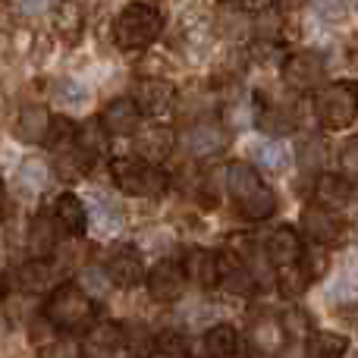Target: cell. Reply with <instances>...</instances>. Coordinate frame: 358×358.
<instances>
[{
    "mask_svg": "<svg viewBox=\"0 0 358 358\" xmlns=\"http://www.w3.org/2000/svg\"><path fill=\"white\" fill-rule=\"evenodd\" d=\"M41 321L60 336H85L101 321L98 299L79 280H63L44 296Z\"/></svg>",
    "mask_w": 358,
    "mask_h": 358,
    "instance_id": "cell-1",
    "label": "cell"
},
{
    "mask_svg": "<svg viewBox=\"0 0 358 358\" xmlns=\"http://www.w3.org/2000/svg\"><path fill=\"white\" fill-rule=\"evenodd\" d=\"M227 195L233 198L236 214L248 223L271 220L280 208L277 192L264 182L261 170L255 167L252 161H229L227 164Z\"/></svg>",
    "mask_w": 358,
    "mask_h": 358,
    "instance_id": "cell-2",
    "label": "cell"
},
{
    "mask_svg": "<svg viewBox=\"0 0 358 358\" xmlns=\"http://www.w3.org/2000/svg\"><path fill=\"white\" fill-rule=\"evenodd\" d=\"M164 35V13L151 0H129L113 16V44L120 50H148Z\"/></svg>",
    "mask_w": 358,
    "mask_h": 358,
    "instance_id": "cell-3",
    "label": "cell"
},
{
    "mask_svg": "<svg viewBox=\"0 0 358 358\" xmlns=\"http://www.w3.org/2000/svg\"><path fill=\"white\" fill-rule=\"evenodd\" d=\"M110 182L120 195L157 201L173 189V173L164 170V164H151L142 157H117L110 161Z\"/></svg>",
    "mask_w": 358,
    "mask_h": 358,
    "instance_id": "cell-4",
    "label": "cell"
},
{
    "mask_svg": "<svg viewBox=\"0 0 358 358\" xmlns=\"http://www.w3.org/2000/svg\"><path fill=\"white\" fill-rule=\"evenodd\" d=\"M315 120L324 132H343L358 120V82L334 79L315 92Z\"/></svg>",
    "mask_w": 358,
    "mask_h": 358,
    "instance_id": "cell-5",
    "label": "cell"
},
{
    "mask_svg": "<svg viewBox=\"0 0 358 358\" xmlns=\"http://www.w3.org/2000/svg\"><path fill=\"white\" fill-rule=\"evenodd\" d=\"M327 73H330L327 54L315 48H302V50H289L283 69H280V79H283L286 92L292 94H315L327 85Z\"/></svg>",
    "mask_w": 358,
    "mask_h": 358,
    "instance_id": "cell-6",
    "label": "cell"
},
{
    "mask_svg": "<svg viewBox=\"0 0 358 358\" xmlns=\"http://www.w3.org/2000/svg\"><path fill=\"white\" fill-rule=\"evenodd\" d=\"M101 271L110 277L117 289H138L148 283V261L145 252L132 242H113L104 255H101Z\"/></svg>",
    "mask_w": 358,
    "mask_h": 358,
    "instance_id": "cell-7",
    "label": "cell"
},
{
    "mask_svg": "<svg viewBox=\"0 0 358 358\" xmlns=\"http://www.w3.org/2000/svg\"><path fill=\"white\" fill-rule=\"evenodd\" d=\"M229 132L233 129H229L220 117L198 120V123L182 126V132H179V148L185 151L189 161H210V157H217L229 145Z\"/></svg>",
    "mask_w": 358,
    "mask_h": 358,
    "instance_id": "cell-8",
    "label": "cell"
},
{
    "mask_svg": "<svg viewBox=\"0 0 358 358\" xmlns=\"http://www.w3.org/2000/svg\"><path fill=\"white\" fill-rule=\"evenodd\" d=\"M245 343L255 355H264V358H277L286 352L289 346V330L283 324V315H273V311H255L245 324Z\"/></svg>",
    "mask_w": 358,
    "mask_h": 358,
    "instance_id": "cell-9",
    "label": "cell"
},
{
    "mask_svg": "<svg viewBox=\"0 0 358 358\" xmlns=\"http://www.w3.org/2000/svg\"><path fill=\"white\" fill-rule=\"evenodd\" d=\"M255 94V126L267 138H286L299 129V104L289 98H271L264 92Z\"/></svg>",
    "mask_w": 358,
    "mask_h": 358,
    "instance_id": "cell-10",
    "label": "cell"
},
{
    "mask_svg": "<svg viewBox=\"0 0 358 358\" xmlns=\"http://www.w3.org/2000/svg\"><path fill=\"white\" fill-rule=\"evenodd\" d=\"M299 229L302 236L311 242V245H327V248H336L343 239L349 236V223L343 220L340 210H327L321 204H305L302 217H299Z\"/></svg>",
    "mask_w": 358,
    "mask_h": 358,
    "instance_id": "cell-11",
    "label": "cell"
},
{
    "mask_svg": "<svg viewBox=\"0 0 358 358\" xmlns=\"http://www.w3.org/2000/svg\"><path fill=\"white\" fill-rule=\"evenodd\" d=\"M185 286H192V283H189V277H185L182 258H161V261H155V267L148 271L145 292H148V299L155 305H176V302H182Z\"/></svg>",
    "mask_w": 358,
    "mask_h": 358,
    "instance_id": "cell-12",
    "label": "cell"
},
{
    "mask_svg": "<svg viewBox=\"0 0 358 358\" xmlns=\"http://www.w3.org/2000/svg\"><path fill=\"white\" fill-rule=\"evenodd\" d=\"M305 242L308 239L302 236L299 227H292V223H280V227H273L271 233L264 236L261 252H264V261L273 267V273H277V271H283V267H292L305 258V252H308Z\"/></svg>",
    "mask_w": 358,
    "mask_h": 358,
    "instance_id": "cell-13",
    "label": "cell"
},
{
    "mask_svg": "<svg viewBox=\"0 0 358 358\" xmlns=\"http://www.w3.org/2000/svg\"><path fill=\"white\" fill-rule=\"evenodd\" d=\"M132 98H136L142 117L155 120V123H164L167 117H176L179 92L170 79H138Z\"/></svg>",
    "mask_w": 358,
    "mask_h": 358,
    "instance_id": "cell-14",
    "label": "cell"
},
{
    "mask_svg": "<svg viewBox=\"0 0 358 358\" xmlns=\"http://www.w3.org/2000/svg\"><path fill=\"white\" fill-rule=\"evenodd\" d=\"M54 110L48 104H38V101H29V104L19 107L16 120H13V138L22 145H35V148H44L54 132Z\"/></svg>",
    "mask_w": 358,
    "mask_h": 358,
    "instance_id": "cell-15",
    "label": "cell"
},
{
    "mask_svg": "<svg viewBox=\"0 0 358 358\" xmlns=\"http://www.w3.org/2000/svg\"><path fill=\"white\" fill-rule=\"evenodd\" d=\"M176 148H179V136L173 126H167V123H155V120H151L148 126H142V129L132 136V151H136V157L151 161V164H167Z\"/></svg>",
    "mask_w": 358,
    "mask_h": 358,
    "instance_id": "cell-16",
    "label": "cell"
},
{
    "mask_svg": "<svg viewBox=\"0 0 358 358\" xmlns=\"http://www.w3.org/2000/svg\"><path fill=\"white\" fill-rule=\"evenodd\" d=\"M182 267L198 292H214L220 286V252L208 245H189L182 252Z\"/></svg>",
    "mask_w": 358,
    "mask_h": 358,
    "instance_id": "cell-17",
    "label": "cell"
},
{
    "mask_svg": "<svg viewBox=\"0 0 358 358\" xmlns=\"http://www.w3.org/2000/svg\"><path fill=\"white\" fill-rule=\"evenodd\" d=\"M82 352L85 358H120L126 349V324L101 317L85 336H82Z\"/></svg>",
    "mask_w": 358,
    "mask_h": 358,
    "instance_id": "cell-18",
    "label": "cell"
},
{
    "mask_svg": "<svg viewBox=\"0 0 358 358\" xmlns=\"http://www.w3.org/2000/svg\"><path fill=\"white\" fill-rule=\"evenodd\" d=\"M255 283H258V277H255L252 264L239 252L223 245L220 248V286L217 289L233 299H248L255 292Z\"/></svg>",
    "mask_w": 358,
    "mask_h": 358,
    "instance_id": "cell-19",
    "label": "cell"
},
{
    "mask_svg": "<svg viewBox=\"0 0 358 358\" xmlns=\"http://www.w3.org/2000/svg\"><path fill=\"white\" fill-rule=\"evenodd\" d=\"M358 198V182L343 173H321L311 179V204H321L327 210H346Z\"/></svg>",
    "mask_w": 358,
    "mask_h": 358,
    "instance_id": "cell-20",
    "label": "cell"
},
{
    "mask_svg": "<svg viewBox=\"0 0 358 358\" xmlns=\"http://www.w3.org/2000/svg\"><path fill=\"white\" fill-rule=\"evenodd\" d=\"M57 271L60 267L50 258H29L16 271H6V277L16 280V289L25 296H48L57 283H63V280H57Z\"/></svg>",
    "mask_w": 358,
    "mask_h": 358,
    "instance_id": "cell-21",
    "label": "cell"
},
{
    "mask_svg": "<svg viewBox=\"0 0 358 358\" xmlns=\"http://www.w3.org/2000/svg\"><path fill=\"white\" fill-rule=\"evenodd\" d=\"M60 236L66 233L60 229L57 217L48 214V210H38L29 220V227H25V239H22L29 258H54V252L60 248Z\"/></svg>",
    "mask_w": 358,
    "mask_h": 358,
    "instance_id": "cell-22",
    "label": "cell"
},
{
    "mask_svg": "<svg viewBox=\"0 0 358 358\" xmlns=\"http://www.w3.org/2000/svg\"><path fill=\"white\" fill-rule=\"evenodd\" d=\"M50 214L57 217L60 229L69 236V239H82V236L92 229V210H88V201L76 192H60L54 198V208Z\"/></svg>",
    "mask_w": 358,
    "mask_h": 358,
    "instance_id": "cell-23",
    "label": "cell"
},
{
    "mask_svg": "<svg viewBox=\"0 0 358 358\" xmlns=\"http://www.w3.org/2000/svg\"><path fill=\"white\" fill-rule=\"evenodd\" d=\"M217 110H223V92H217L214 85H198L189 88V92L179 94V104H176V117L179 123H198V120H208L217 117Z\"/></svg>",
    "mask_w": 358,
    "mask_h": 358,
    "instance_id": "cell-24",
    "label": "cell"
},
{
    "mask_svg": "<svg viewBox=\"0 0 358 358\" xmlns=\"http://www.w3.org/2000/svg\"><path fill=\"white\" fill-rule=\"evenodd\" d=\"M142 110H138L136 98H113L101 110V123L110 132V138H132L142 129Z\"/></svg>",
    "mask_w": 358,
    "mask_h": 358,
    "instance_id": "cell-25",
    "label": "cell"
},
{
    "mask_svg": "<svg viewBox=\"0 0 358 358\" xmlns=\"http://www.w3.org/2000/svg\"><path fill=\"white\" fill-rule=\"evenodd\" d=\"M214 35L227 44L255 41V16H248L239 3H223L214 16Z\"/></svg>",
    "mask_w": 358,
    "mask_h": 358,
    "instance_id": "cell-26",
    "label": "cell"
},
{
    "mask_svg": "<svg viewBox=\"0 0 358 358\" xmlns=\"http://www.w3.org/2000/svg\"><path fill=\"white\" fill-rule=\"evenodd\" d=\"M85 25L88 13L79 0H60L50 10V31H54V38H60L66 44H79L82 35H85Z\"/></svg>",
    "mask_w": 358,
    "mask_h": 358,
    "instance_id": "cell-27",
    "label": "cell"
},
{
    "mask_svg": "<svg viewBox=\"0 0 358 358\" xmlns=\"http://www.w3.org/2000/svg\"><path fill=\"white\" fill-rule=\"evenodd\" d=\"M204 352H208L210 358H242V352H245V336L239 334V327H233V324L227 321H217L210 324V327H204Z\"/></svg>",
    "mask_w": 358,
    "mask_h": 358,
    "instance_id": "cell-28",
    "label": "cell"
},
{
    "mask_svg": "<svg viewBox=\"0 0 358 358\" xmlns=\"http://www.w3.org/2000/svg\"><path fill=\"white\" fill-rule=\"evenodd\" d=\"M50 155H54L50 164H54V173L60 182H82L94 167V157L88 155V151H82L76 142L60 151H50Z\"/></svg>",
    "mask_w": 358,
    "mask_h": 358,
    "instance_id": "cell-29",
    "label": "cell"
},
{
    "mask_svg": "<svg viewBox=\"0 0 358 358\" xmlns=\"http://www.w3.org/2000/svg\"><path fill=\"white\" fill-rule=\"evenodd\" d=\"M252 164L267 176H283L292 167V155L283 145V138H264L252 148Z\"/></svg>",
    "mask_w": 358,
    "mask_h": 358,
    "instance_id": "cell-30",
    "label": "cell"
},
{
    "mask_svg": "<svg viewBox=\"0 0 358 358\" xmlns=\"http://www.w3.org/2000/svg\"><path fill=\"white\" fill-rule=\"evenodd\" d=\"M352 343L340 330L315 327V334L305 340V358H349Z\"/></svg>",
    "mask_w": 358,
    "mask_h": 358,
    "instance_id": "cell-31",
    "label": "cell"
},
{
    "mask_svg": "<svg viewBox=\"0 0 358 358\" xmlns=\"http://www.w3.org/2000/svg\"><path fill=\"white\" fill-rule=\"evenodd\" d=\"M50 104L60 107L63 113H79L92 104V92H88L85 82L73 79V76H63L50 85Z\"/></svg>",
    "mask_w": 358,
    "mask_h": 358,
    "instance_id": "cell-32",
    "label": "cell"
},
{
    "mask_svg": "<svg viewBox=\"0 0 358 358\" xmlns=\"http://www.w3.org/2000/svg\"><path fill=\"white\" fill-rule=\"evenodd\" d=\"M315 283H317V280L311 277V271H308V264H305V258L299 261V264L283 267V271L273 273V286H277L280 299H286V302H299V299H302Z\"/></svg>",
    "mask_w": 358,
    "mask_h": 358,
    "instance_id": "cell-33",
    "label": "cell"
},
{
    "mask_svg": "<svg viewBox=\"0 0 358 358\" xmlns=\"http://www.w3.org/2000/svg\"><path fill=\"white\" fill-rule=\"evenodd\" d=\"M88 210H92V227L98 229L101 236H113L120 233V229L126 227V210L120 201H113L110 195H94V201L88 204Z\"/></svg>",
    "mask_w": 358,
    "mask_h": 358,
    "instance_id": "cell-34",
    "label": "cell"
},
{
    "mask_svg": "<svg viewBox=\"0 0 358 358\" xmlns=\"http://www.w3.org/2000/svg\"><path fill=\"white\" fill-rule=\"evenodd\" d=\"M54 179H57L54 164L41 161V157H29V161H22V164H19V170H16L19 189L29 192V195H41V192L54 182Z\"/></svg>",
    "mask_w": 358,
    "mask_h": 358,
    "instance_id": "cell-35",
    "label": "cell"
},
{
    "mask_svg": "<svg viewBox=\"0 0 358 358\" xmlns=\"http://www.w3.org/2000/svg\"><path fill=\"white\" fill-rule=\"evenodd\" d=\"M296 164L302 173H308L311 179L327 173V142L324 136H302L299 138V148H296Z\"/></svg>",
    "mask_w": 358,
    "mask_h": 358,
    "instance_id": "cell-36",
    "label": "cell"
},
{
    "mask_svg": "<svg viewBox=\"0 0 358 358\" xmlns=\"http://www.w3.org/2000/svg\"><path fill=\"white\" fill-rule=\"evenodd\" d=\"M76 145H79L82 151H88V155H92L94 161L107 155V148H110V132L104 129L101 117H88V120H82L79 129H76Z\"/></svg>",
    "mask_w": 358,
    "mask_h": 358,
    "instance_id": "cell-37",
    "label": "cell"
},
{
    "mask_svg": "<svg viewBox=\"0 0 358 358\" xmlns=\"http://www.w3.org/2000/svg\"><path fill=\"white\" fill-rule=\"evenodd\" d=\"M245 57L248 63H255V66H280L283 69L286 57H289V50H286L283 41H267V38H255V41L245 44Z\"/></svg>",
    "mask_w": 358,
    "mask_h": 358,
    "instance_id": "cell-38",
    "label": "cell"
},
{
    "mask_svg": "<svg viewBox=\"0 0 358 358\" xmlns=\"http://www.w3.org/2000/svg\"><path fill=\"white\" fill-rule=\"evenodd\" d=\"M155 355L157 358H192V343L179 327H167L157 334Z\"/></svg>",
    "mask_w": 358,
    "mask_h": 358,
    "instance_id": "cell-39",
    "label": "cell"
},
{
    "mask_svg": "<svg viewBox=\"0 0 358 358\" xmlns=\"http://www.w3.org/2000/svg\"><path fill=\"white\" fill-rule=\"evenodd\" d=\"M38 358H85L82 343H73V336L54 334L50 340L38 343Z\"/></svg>",
    "mask_w": 358,
    "mask_h": 358,
    "instance_id": "cell-40",
    "label": "cell"
},
{
    "mask_svg": "<svg viewBox=\"0 0 358 358\" xmlns=\"http://www.w3.org/2000/svg\"><path fill=\"white\" fill-rule=\"evenodd\" d=\"M283 13L271 10V13H261L255 16V38H267V41H283Z\"/></svg>",
    "mask_w": 358,
    "mask_h": 358,
    "instance_id": "cell-41",
    "label": "cell"
},
{
    "mask_svg": "<svg viewBox=\"0 0 358 358\" xmlns=\"http://www.w3.org/2000/svg\"><path fill=\"white\" fill-rule=\"evenodd\" d=\"M305 264H308L311 277L321 283V280L334 271V252H330L327 245H308V252H305Z\"/></svg>",
    "mask_w": 358,
    "mask_h": 358,
    "instance_id": "cell-42",
    "label": "cell"
},
{
    "mask_svg": "<svg viewBox=\"0 0 358 358\" xmlns=\"http://www.w3.org/2000/svg\"><path fill=\"white\" fill-rule=\"evenodd\" d=\"M170 60L164 54H148V50H145L142 54V60L136 63V76L138 79H167L170 76Z\"/></svg>",
    "mask_w": 358,
    "mask_h": 358,
    "instance_id": "cell-43",
    "label": "cell"
},
{
    "mask_svg": "<svg viewBox=\"0 0 358 358\" xmlns=\"http://www.w3.org/2000/svg\"><path fill=\"white\" fill-rule=\"evenodd\" d=\"M336 167L343 176H349L352 182H358V136H349L346 142L336 151Z\"/></svg>",
    "mask_w": 358,
    "mask_h": 358,
    "instance_id": "cell-44",
    "label": "cell"
},
{
    "mask_svg": "<svg viewBox=\"0 0 358 358\" xmlns=\"http://www.w3.org/2000/svg\"><path fill=\"white\" fill-rule=\"evenodd\" d=\"M79 283L85 286V289L92 292L94 299H104V292L117 289V286L110 283V277H107V273L101 271V264H98V267H85V271L79 273Z\"/></svg>",
    "mask_w": 358,
    "mask_h": 358,
    "instance_id": "cell-45",
    "label": "cell"
},
{
    "mask_svg": "<svg viewBox=\"0 0 358 358\" xmlns=\"http://www.w3.org/2000/svg\"><path fill=\"white\" fill-rule=\"evenodd\" d=\"M317 6V16L324 19V22H346L349 19V0H315Z\"/></svg>",
    "mask_w": 358,
    "mask_h": 358,
    "instance_id": "cell-46",
    "label": "cell"
},
{
    "mask_svg": "<svg viewBox=\"0 0 358 358\" xmlns=\"http://www.w3.org/2000/svg\"><path fill=\"white\" fill-rule=\"evenodd\" d=\"M35 44H38V38L31 35L29 29H22V25H19L16 31H10V35H6V50H16L19 57H29L31 50H35Z\"/></svg>",
    "mask_w": 358,
    "mask_h": 358,
    "instance_id": "cell-47",
    "label": "cell"
},
{
    "mask_svg": "<svg viewBox=\"0 0 358 358\" xmlns=\"http://www.w3.org/2000/svg\"><path fill=\"white\" fill-rule=\"evenodd\" d=\"M236 3H239L248 16H261V13L277 10V0H236Z\"/></svg>",
    "mask_w": 358,
    "mask_h": 358,
    "instance_id": "cell-48",
    "label": "cell"
},
{
    "mask_svg": "<svg viewBox=\"0 0 358 358\" xmlns=\"http://www.w3.org/2000/svg\"><path fill=\"white\" fill-rule=\"evenodd\" d=\"M57 3H60V0H19V10H22V13H31V16H38V13L54 10Z\"/></svg>",
    "mask_w": 358,
    "mask_h": 358,
    "instance_id": "cell-49",
    "label": "cell"
},
{
    "mask_svg": "<svg viewBox=\"0 0 358 358\" xmlns=\"http://www.w3.org/2000/svg\"><path fill=\"white\" fill-rule=\"evenodd\" d=\"M79 3L85 6V13H88V16H101V13H104L107 6L113 3V0H79Z\"/></svg>",
    "mask_w": 358,
    "mask_h": 358,
    "instance_id": "cell-50",
    "label": "cell"
},
{
    "mask_svg": "<svg viewBox=\"0 0 358 358\" xmlns=\"http://www.w3.org/2000/svg\"><path fill=\"white\" fill-rule=\"evenodd\" d=\"M349 239H352V242H355V245H358V220L352 223V229H349Z\"/></svg>",
    "mask_w": 358,
    "mask_h": 358,
    "instance_id": "cell-51",
    "label": "cell"
},
{
    "mask_svg": "<svg viewBox=\"0 0 358 358\" xmlns=\"http://www.w3.org/2000/svg\"><path fill=\"white\" fill-rule=\"evenodd\" d=\"M192 358H210V355H208V352H204V355H195V352H192Z\"/></svg>",
    "mask_w": 358,
    "mask_h": 358,
    "instance_id": "cell-52",
    "label": "cell"
},
{
    "mask_svg": "<svg viewBox=\"0 0 358 358\" xmlns=\"http://www.w3.org/2000/svg\"><path fill=\"white\" fill-rule=\"evenodd\" d=\"M349 358H358V349H352V352H349Z\"/></svg>",
    "mask_w": 358,
    "mask_h": 358,
    "instance_id": "cell-53",
    "label": "cell"
}]
</instances>
